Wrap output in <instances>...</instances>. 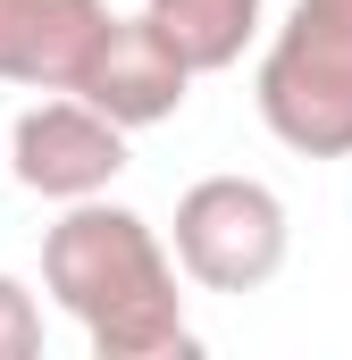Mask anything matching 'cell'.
Here are the masks:
<instances>
[{"label":"cell","mask_w":352,"mask_h":360,"mask_svg":"<svg viewBox=\"0 0 352 360\" xmlns=\"http://www.w3.org/2000/svg\"><path fill=\"white\" fill-rule=\"evenodd\" d=\"M101 25L109 0H0V84L68 92Z\"/></svg>","instance_id":"6"},{"label":"cell","mask_w":352,"mask_h":360,"mask_svg":"<svg viewBox=\"0 0 352 360\" xmlns=\"http://www.w3.org/2000/svg\"><path fill=\"white\" fill-rule=\"evenodd\" d=\"M42 293L84 327L92 360H160L193 352L184 293L160 226L126 201H68V218L42 235Z\"/></svg>","instance_id":"1"},{"label":"cell","mask_w":352,"mask_h":360,"mask_svg":"<svg viewBox=\"0 0 352 360\" xmlns=\"http://www.w3.org/2000/svg\"><path fill=\"white\" fill-rule=\"evenodd\" d=\"M285 201L260 176H201L176 201V269L201 293H260L285 269Z\"/></svg>","instance_id":"3"},{"label":"cell","mask_w":352,"mask_h":360,"mask_svg":"<svg viewBox=\"0 0 352 360\" xmlns=\"http://www.w3.org/2000/svg\"><path fill=\"white\" fill-rule=\"evenodd\" d=\"M34 352H42V302L17 276H0V360H34Z\"/></svg>","instance_id":"8"},{"label":"cell","mask_w":352,"mask_h":360,"mask_svg":"<svg viewBox=\"0 0 352 360\" xmlns=\"http://www.w3.org/2000/svg\"><path fill=\"white\" fill-rule=\"evenodd\" d=\"M260 126L302 160H352V0H294L260 76Z\"/></svg>","instance_id":"2"},{"label":"cell","mask_w":352,"mask_h":360,"mask_svg":"<svg viewBox=\"0 0 352 360\" xmlns=\"http://www.w3.org/2000/svg\"><path fill=\"white\" fill-rule=\"evenodd\" d=\"M184 84H193V68L168 51V34L151 25V17H109L101 34H92L84 68H76V101H92L109 126H160L184 109Z\"/></svg>","instance_id":"5"},{"label":"cell","mask_w":352,"mask_h":360,"mask_svg":"<svg viewBox=\"0 0 352 360\" xmlns=\"http://www.w3.org/2000/svg\"><path fill=\"white\" fill-rule=\"evenodd\" d=\"M8 168L42 201H92V193H109V184L126 176V126H109L92 101L59 92V101H42V109L17 117Z\"/></svg>","instance_id":"4"},{"label":"cell","mask_w":352,"mask_h":360,"mask_svg":"<svg viewBox=\"0 0 352 360\" xmlns=\"http://www.w3.org/2000/svg\"><path fill=\"white\" fill-rule=\"evenodd\" d=\"M143 17L168 34V51L193 76H218L252 51L260 34V0H143Z\"/></svg>","instance_id":"7"}]
</instances>
